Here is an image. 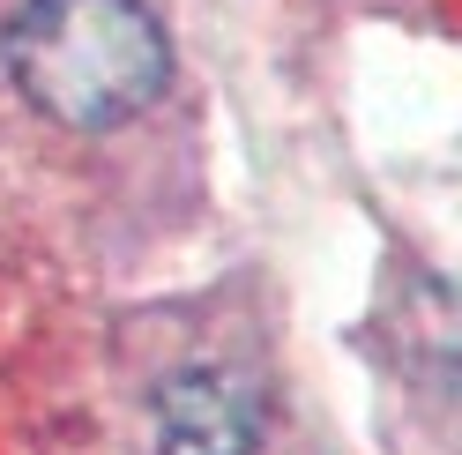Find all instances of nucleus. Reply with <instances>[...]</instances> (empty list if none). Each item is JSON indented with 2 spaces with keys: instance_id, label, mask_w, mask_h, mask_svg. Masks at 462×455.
<instances>
[{
  "instance_id": "f257e3e1",
  "label": "nucleus",
  "mask_w": 462,
  "mask_h": 455,
  "mask_svg": "<svg viewBox=\"0 0 462 455\" xmlns=\"http://www.w3.org/2000/svg\"><path fill=\"white\" fill-rule=\"evenodd\" d=\"M0 52L15 90L60 127H120L171 75L164 31L134 0H31Z\"/></svg>"
},
{
  "instance_id": "f03ea898",
  "label": "nucleus",
  "mask_w": 462,
  "mask_h": 455,
  "mask_svg": "<svg viewBox=\"0 0 462 455\" xmlns=\"http://www.w3.org/2000/svg\"><path fill=\"white\" fill-rule=\"evenodd\" d=\"M262 441V395L224 366L164 381L157 395V455H254Z\"/></svg>"
}]
</instances>
